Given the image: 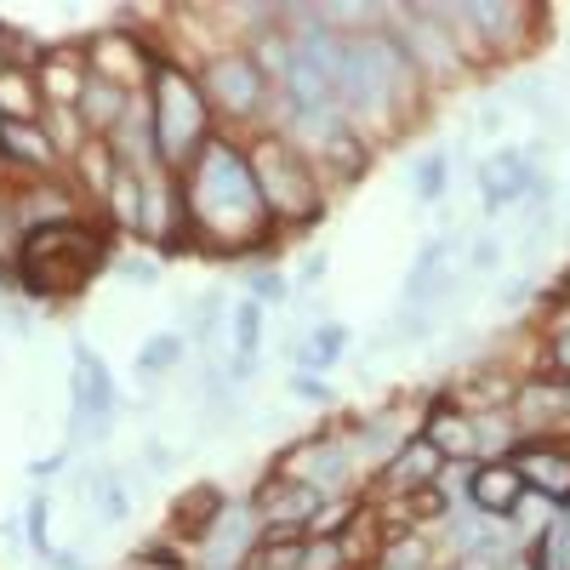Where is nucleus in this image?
Listing matches in <instances>:
<instances>
[{
  "instance_id": "obj_1",
  "label": "nucleus",
  "mask_w": 570,
  "mask_h": 570,
  "mask_svg": "<svg viewBox=\"0 0 570 570\" xmlns=\"http://www.w3.org/2000/svg\"><path fill=\"white\" fill-rule=\"evenodd\" d=\"M183 217L217 246H257L268 234V206L252 171V155L228 137H212L183 171Z\"/></svg>"
},
{
  "instance_id": "obj_24",
  "label": "nucleus",
  "mask_w": 570,
  "mask_h": 570,
  "mask_svg": "<svg viewBox=\"0 0 570 570\" xmlns=\"http://www.w3.org/2000/svg\"><path fill=\"white\" fill-rule=\"evenodd\" d=\"M445 177H451V171H445V155H440V149H434V155H422L416 171H411L416 200H440V195H445Z\"/></svg>"
},
{
  "instance_id": "obj_21",
  "label": "nucleus",
  "mask_w": 570,
  "mask_h": 570,
  "mask_svg": "<svg viewBox=\"0 0 570 570\" xmlns=\"http://www.w3.org/2000/svg\"><path fill=\"white\" fill-rule=\"evenodd\" d=\"M343 348H348V331H343V325H320L314 337H308V348L297 354V365H303V371H325V365L343 360Z\"/></svg>"
},
{
  "instance_id": "obj_13",
  "label": "nucleus",
  "mask_w": 570,
  "mask_h": 570,
  "mask_svg": "<svg viewBox=\"0 0 570 570\" xmlns=\"http://www.w3.org/2000/svg\"><path fill=\"white\" fill-rule=\"evenodd\" d=\"M292 473H303V485H314L320 497H325V491H343V485H348V445H331V440L303 445V451L292 456Z\"/></svg>"
},
{
  "instance_id": "obj_11",
  "label": "nucleus",
  "mask_w": 570,
  "mask_h": 570,
  "mask_svg": "<svg viewBox=\"0 0 570 570\" xmlns=\"http://www.w3.org/2000/svg\"><path fill=\"white\" fill-rule=\"evenodd\" d=\"M451 240H428L422 252H416V263H411V274H405V308H428V303H434L440 292H445V285H451Z\"/></svg>"
},
{
  "instance_id": "obj_15",
  "label": "nucleus",
  "mask_w": 570,
  "mask_h": 570,
  "mask_svg": "<svg viewBox=\"0 0 570 570\" xmlns=\"http://www.w3.org/2000/svg\"><path fill=\"white\" fill-rule=\"evenodd\" d=\"M428 445H434L445 462H462V456H473V451H480V440H473V422L462 416V411H434V416H428V434H422Z\"/></svg>"
},
{
  "instance_id": "obj_5",
  "label": "nucleus",
  "mask_w": 570,
  "mask_h": 570,
  "mask_svg": "<svg viewBox=\"0 0 570 570\" xmlns=\"http://www.w3.org/2000/svg\"><path fill=\"white\" fill-rule=\"evenodd\" d=\"M109 416H115V376L80 343L75 348V422L86 434H109Z\"/></svg>"
},
{
  "instance_id": "obj_18",
  "label": "nucleus",
  "mask_w": 570,
  "mask_h": 570,
  "mask_svg": "<svg viewBox=\"0 0 570 570\" xmlns=\"http://www.w3.org/2000/svg\"><path fill=\"white\" fill-rule=\"evenodd\" d=\"M35 109H40V86L23 69H0V126L35 120Z\"/></svg>"
},
{
  "instance_id": "obj_9",
  "label": "nucleus",
  "mask_w": 570,
  "mask_h": 570,
  "mask_svg": "<svg viewBox=\"0 0 570 570\" xmlns=\"http://www.w3.org/2000/svg\"><path fill=\"white\" fill-rule=\"evenodd\" d=\"M75 109H80V120H86L91 131L115 137V131L126 126V115H131V91L115 86V80H104V75H86V91H80Z\"/></svg>"
},
{
  "instance_id": "obj_7",
  "label": "nucleus",
  "mask_w": 570,
  "mask_h": 570,
  "mask_svg": "<svg viewBox=\"0 0 570 570\" xmlns=\"http://www.w3.org/2000/svg\"><path fill=\"white\" fill-rule=\"evenodd\" d=\"M537 188V171H531V160L519 155V149H502V155H491V166L480 171V195H485V212H508V206H519Z\"/></svg>"
},
{
  "instance_id": "obj_32",
  "label": "nucleus",
  "mask_w": 570,
  "mask_h": 570,
  "mask_svg": "<svg viewBox=\"0 0 570 570\" xmlns=\"http://www.w3.org/2000/svg\"><path fill=\"white\" fill-rule=\"evenodd\" d=\"M553 360H559V371L570 376V325L559 331V343H553Z\"/></svg>"
},
{
  "instance_id": "obj_17",
  "label": "nucleus",
  "mask_w": 570,
  "mask_h": 570,
  "mask_svg": "<svg viewBox=\"0 0 570 570\" xmlns=\"http://www.w3.org/2000/svg\"><path fill=\"white\" fill-rule=\"evenodd\" d=\"M445 468V456L428 445V440H411L394 462H389V485L394 491H405V485H422V480H434V473Z\"/></svg>"
},
{
  "instance_id": "obj_23",
  "label": "nucleus",
  "mask_w": 570,
  "mask_h": 570,
  "mask_svg": "<svg viewBox=\"0 0 570 570\" xmlns=\"http://www.w3.org/2000/svg\"><path fill=\"white\" fill-rule=\"evenodd\" d=\"M303 553H308V542L274 537V542H263V548L252 553V570H303Z\"/></svg>"
},
{
  "instance_id": "obj_27",
  "label": "nucleus",
  "mask_w": 570,
  "mask_h": 570,
  "mask_svg": "<svg viewBox=\"0 0 570 570\" xmlns=\"http://www.w3.org/2000/svg\"><path fill=\"white\" fill-rule=\"evenodd\" d=\"M91 502H98V513L109 519V525H120V519H126V497H120V485L115 480H91Z\"/></svg>"
},
{
  "instance_id": "obj_3",
  "label": "nucleus",
  "mask_w": 570,
  "mask_h": 570,
  "mask_svg": "<svg viewBox=\"0 0 570 570\" xmlns=\"http://www.w3.org/2000/svg\"><path fill=\"white\" fill-rule=\"evenodd\" d=\"M252 171H257V188H263L268 212H279V217H314L320 212V183H314L308 160L285 137H263L257 142Z\"/></svg>"
},
{
  "instance_id": "obj_12",
  "label": "nucleus",
  "mask_w": 570,
  "mask_h": 570,
  "mask_svg": "<svg viewBox=\"0 0 570 570\" xmlns=\"http://www.w3.org/2000/svg\"><path fill=\"white\" fill-rule=\"evenodd\" d=\"M473 508L480 513H513L519 502H525V480H519L513 462H485L480 473H473Z\"/></svg>"
},
{
  "instance_id": "obj_16",
  "label": "nucleus",
  "mask_w": 570,
  "mask_h": 570,
  "mask_svg": "<svg viewBox=\"0 0 570 570\" xmlns=\"http://www.w3.org/2000/svg\"><path fill=\"white\" fill-rule=\"evenodd\" d=\"M228 331H234V376L246 383V376L257 371V343H263V303H257V297H240V308H234Z\"/></svg>"
},
{
  "instance_id": "obj_25",
  "label": "nucleus",
  "mask_w": 570,
  "mask_h": 570,
  "mask_svg": "<svg viewBox=\"0 0 570 570\" xmlns=\"http://www.w3.org/2000/svg\"><path fill=\"white\" fill-rule=\"evenodd\" d=\"M376 570H428V542L422 537H400L383 548V559H376Z\"/></svg>"
},
{
  "instance_id": "obj_20",
  "label": "nucleus",
  "mask_w": 570,
  "mask_h": 570,
  "mask_svg": "<svg viewBox=\"0 0 570 570\" xmlns=\"http://www.w3.org/2000/svg\"><path fill=\"white\" fill-rule=\"evenodd\" d=\"M0 142L18 155V160H29L35 171H46V166H58V149H52V137H40L35 131V120H12V126H0Z\"/></svg>"
},
{
  "instance_id": "obj_10",
  "label": "nucleus",
  "mask_w": 570,
  "mask_h": 570,
  "mask_svg": "<svg viewBox=\"0 0 570 570\" xmlns=\"http://www.w3.org/2000/svg\"><path fill=\"white\" fill-rule=\"evenodd\" d=\"M513 468H519V480H525V491H537L548 502H570V456H559L548 445H531V451L513 456Z\"/></svg>"
},
{
  "instance_id": "obj_30",
  "label": "nucleus",
  "mask_w": 570,
  "mask_h": 570,
  "mask_svg": "<svg viewBox=\"0 0 570 570\" xmlns=\"http://www.w3.org/2000/svg\"><path fill=\"white\" fill-rule=\"evenodd\" d=\"M29 531H35V542L46 548V502H40V497L29 502Z\"/></svg>"
},
{
  "instance_id": "obj_14",
  "label": "nucleus",
  "mask_w": 570,
  "mask_h": 570,
  "mask_svg": "<svg viewBox=\"0 0 570 570\" xmlns=\"http://www.w3.org/2000/svg\"><path fill=\"white\" fill-rule=\"evenodd\" d=\"M263 519L268 525H314L320 519V491L314 485H268L263 491Z\"/></svg>"
},
{
  "instance_id": "obj_2",
  "label": "nucleus",
  "mask_w": 570,
  "mask_h": 570,
  "mask_svg": "<svg viewBox=\"0 0 570 570\" xmlns=\"http://www.w3.org/2000/svg\"><path fill=\"white\" fill-rule=\"evenodd\" d=\"M149 126H155V149L160 166H195V155L212 142L206 126V91L188 80L183 69H155L149 80Z\"/></svg>"
},
{
  "instance_id": "obj_19",
  "label": "nucleus",
  "mask_w": 570,
  "mask_h": 570,
  "mask_svg": "<svg viewBox=\"0 0 570 570\" xmlns=\"http://www.w3.org/2000/svg\"><path fill=\"white\" fill-rule=\"evenodd\" d=\"M80 171H86V188H91V195H104L109 200V188L120 183V155L109 149V142L104 137H86V149H80Z\"/></svg>"
},
{
  "instance_id": "obj_31",
  "label": "nucleus",
  "mask_w": 570,
  "mask_h": 570,
  "mask_svg": "<svg viewBox=\"0 0 570 570\" xmlns=\"http://www.w3.org/2000/svg\"><path fill=\"white\" fill-rule=\"evenodd\" d=\"M120 274H126V279H137V285H142V279H149V285L160 279V268H155V263H126Z\"/></svg>"
},
{
  "instance_id": "obj_28",
  "label": "nucleus",
  "mask_w": 570,
  "mask_h": 570,
  "mask_svg": "<svg viewBox=\"0 0 570 570\" xmlns=\"http://www.w3.org/2000/svg\"><path fill=\"white\" fill-rule=\"evenodd\" d=\"M502 263V246L491 240V234H480V240H473V252H468V268H480V274H491Z\"/></svg>"
},
{
  "instance_id": "obj_29",
  "label": "nucleus",
  "mask_w": 570,
  "mask_h": 570,
  "mask_svg": "<svg viewBox=\"0 0 570 570\" xmlns=\"http://www.w3.org/2000/svg\"><path fill=\"white\" fill-rule=\"evenodd\" d=\"M252 297H257V303L285 297V279H279V274H257V279H252Z\"/></svg>"
},
{
  "instance_id": "obj_4",
  "label": "nucleus",
  "mask_w": 570,
  "mask_h": 570,
  "mask_svg": "<svg viewBox=\"0 0 570 570\" xmlns=\"http://www.w3.org/2000/svg\"><path fill=\"white\" fill-rule=\"evenodd\" d=\"M206 98L223 109V115H257L263 109V98H268V75L257 69V58H246V52H228V58H217L212 69H206Z\"/></svg>"
},
{
  "instance_id": "obj_8",
  "label": "nucleus",
  "mask_w": 570,
  "mask_h": 570,
  "mask_svg": "<svg viewBox=\"0 0 570 570\" xmlns=\"http://www.w3.org/2000/svg\"><path fill=\"white\" fill-rule=\"evenodd\" d=\"M257 531V513L252 508H223V519L206 531V564H217V570H234L246 553H252V537Z\"/></svg>"
},
{
  "instance_id": "obj_6",
  "label": "nucleus",
  "mask_w": 570,
  "mask_h": 570,
  "mask_svg": "<svg viewBox=\"0 0 570 570\" xmlns=\"http://www.w3.org/2000/svg\"><path fill=\"white\" fill-rule=\"evenodd\" d=\"M98 69L91 75H104V80H115V86H142V80H155V52L142 46L137 35H98Z\"/></svg>"
},
{
  "instance_id": "obj_22",
  "label": "nucleus",
  "mask_w": 570,
  "mask_h": 570,
  "mask_svg": "<svg viewBox=\"0 0 570 570\" xmlns=\"http://www.w3.org/2000/svg\"><path fill=\"white\" fill-rule=\"evenodd\" d=\"M177 360H183V337H177V331H160V337H149V343L137 348V371H142V376H149V371L160 376V371H171Z\"/></svg>"
},
{
  "instance_id": "obj_26",
  "label": "nucleus",
  "mask_w": 570,
  "mask_h": 570,
  "mask_svg": "<svg viewBox=\"0 0 570 570\" xmlns=\"http://www.w3.org/2000/svg\"><path fill=\"white\" fill-rule=\"evenodd\" d=\"M325 160H331V166H343V177L354 183V177L365 171V149H360V137H354V131H337V137L325 142Z\"/></svg>"
}]
</instances>
